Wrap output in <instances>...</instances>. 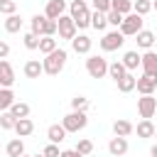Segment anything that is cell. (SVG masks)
I'll return each instance as SVG.
<instances>
[{
    "label": "cell",
    "mask_w": 157,
    "mask_h": 157,
    "mask_svg": "<svg viewBox=\"0 0 157 157\" xmlns=\"http://www.w3.org/2000/svg\"><path fill=\"white\" fill-rule=\"evenodd\" d=\"M66 59H69L66 49H59V47H56L54 52L44 54V59H42V69H44V74H49V76H59L61 69L66 66Z\"/></svg>",
    "instance_id": "6da1fadb"
},
{
    "label": "cell",
    "mask_w": 157,
    "mask_h": 157,
    "mask_svg": "<svg viewBox=\"0 0 157 157\" xmlns=\"http://www.w3.org/2000/svg\"><path fill=\"white\" fill-rule=\"evenodd\" d=\"M69 15L76 25V29H86L91 27V10H88V0H74L69 5Z\"/></svg>",
    "instance_id": "7a4b0ae2"
},
{
    "label": "cell",
    "mask_w": 157,
    "mask_h": 157,
    "mask_svg": "<svg viewBox=\"0 0 157 157\" xmlns=\"http://www.w3.org/2000/svg\"><path fill=\"white\" fill-rule=\"evenodd\" d=\"M29 32H34L37 37H54L56 34V20H49L44 15H34L29 20Z\"/></svg>",
    "instance_id": "3957f363"
},
{
    "label": "cell",
    "mask_w": 157,
    "mask_h": 157,
    "mask_svg": "<svg viewBox=\"0 0 157 157\" xmlns=\"http://www.w3.org/2000/svg\"><path fill=\"white\" fill-rule=\"evenodd\" d=\"M61 125L66 132H78L88 125V115H86V110H71L61 118Z\"/></svg>",
    "instance_id": "277c9868"
},
{
    "label": "cell",
    "mask_w": 157,
    "mask_h": 157,
    "mask_svg": "<svg viewBox=\"0 0 157 157\" xmlns=\"http://www.w3.org/2000/svg\"><path fill=\"white\" fill-rule=\"evenodd\" d=\"M142 15H137V12H128L125 17H123V22H120V32H123V37H135L140 29H142Z\"/></svg>",
    "instance_id": "5b68a950"
},
{
    "label": "cell",
    "mask_w": 157,
    "mask_h": 157,
    "mask_svg": "<svg viewBox=\"0 0 157 157\" xmlns=\"http://www.w3.org/2000/svg\"><path fill=\"white\" fill-rule=\"evenodd\" d=\"M86 71H88L91 78H103V76L108 74V61H105L101 54H91V56L86 59Z\"/></svg>",
    "instance_id": "8992f818"
},
{
    "label": "cell",
    "mask_w": 157,
    "mask_h": 157,
    "mask_svg": "<svg viewBox=\"0 0 157 157\" xmlns=\"http://www.w3.org/2000/svg\"><path fill=\"white\" fill-rule=\"evenodd\" d=\"M123 42H125V37H123V32H120V29L105 32V34L98 39V44H101V49H103V52H118V49L123 47Z\"/></svg>",
    "instance_id": "52a82bcc"
},
{
    "label": "cell",
    "mask_w": 157,
    "mask_h": 157,
    "mask_svg": "<svg viewBox=\"0 0 157 157\" xmlns=\"http://www.w3.org/2000/svg\"><path fill=\"white\" fill-rule=\"evenodd\" d=\"M56 32H59V39H74L76 37V25H74V20H71V15H61L59 20H56Z\"/></svg>",
    "instance_id": "ba28073f"
},
{
    "label": "cell",
    "mask_w": 157,
    "mask_h": 157,
    "mask_svg": "<svg viewBox=\"0 0 157 157\" xmlns=\"http://www.w3.org/2000/svg\"><path fill=\"white\" fill-rule=\"evenodd\" d=\"M140 66H142V74L157 76V54L152 49H147L145 54H140Z\"/></svg>",
    "instance_id": "9c48e42d"
},
{
    "label": "cell",
    "mask_w": 157,
    "mask_h": 157,
    "mask_svg": "<svg viewBox=\"0 0 157 157\" xmlns=\"http://www.w3.org/2000/svg\"><path fill=\"white\" fill-rule=\"evenodd\" d=\"M15 83V69L7 59H0V88H12Z\"/></svg>",
    "instance_id": "30bf717a"
},
{
    "label": "cell",
    "mask_w": 157,
    "mask_h": 157,
    "mask_svg": "<svg viewBox=\"0 0 157 157\" xmlns=\"http://www.w3.org/2000/svg\"><path fill=\"white\" fill-rule=\"evenodd\" d=\"M155 110H157V98H152V96L137 98V113H140V118H152Z\"/></svg>",
    "instance_id": "8fae6325"
},
{
    "label": "cell",
    "mask_w": 157,
    "mask_h": 157,
    "mask_svg": "<svg viewBox=\"0 0 157 157\" xmlns=\"http://www.w3.org/2000/svg\"><path fill=\"white\" fill-rule=\"evenodd\" d=\"M135 88H137V93H142V96H152L155 88H157V76H147V74H142V76L135 81Z\"/></svg>",
    "instance_id": "7c38bea8"
},
{
    "label": "cell",
    "mask_w": 157,
    "mask_h": 157,
    "mask_svg": "<svg viewBox=\"0 0 157 157\" xmlns=\"http://www.w3.org/2000/svg\"><path fill=\"white\" fill-rule=\"evenodd\" d=\"M64 12H66V0H47V5H44V17L59 20Z\"/></svg>",
    "instance_id": "4fadbf2b"
},
{
    "label": "cell",
    "mask_w": 157,
    "mask_h": 157,
    "mask_svg": "<svg viewBox=\"0 0 157 157\" xmlns=\"http://www.w3.org/2000/svg\"><path fill=\"white\" fill-rule=\"evenodd\" d=\"M91 47H93V39H91L88 34H78V32H76V37L71 39V49H74L76 54H88Z\"/></svg>",
    "instance_id": "5bb4252c"
},
{
    "label": "cell",
    "mask_w": 157,
    "mask_h": 157,
    "mask_svg": "<svg viewBox=\"0 0 157 157\" xmlns=\"http://www.w3.org/2000/svg\"><path fill=\"white\" fill-rule=\"evenodd\" d=\"M108 152H110L113 157H123V155L128 152V137H120V135L110 137V142H108Z\"/></svg>",
    "instance_id": "9a60e30c"
},
{
    "label": "cell",
    "mask_w": 157,
    "mask_h": 157,
    "mask_svg": "<svg viewBox=\"0 0 157 157\" xmlns=\"http://www.w3.org/2000/svg\"><path fill=\"white\" fill-rule=\"evenodd\" d=\"M25 76L27 78H39L42 74H44V69H42V61L39 59H29V61H25Z\"/></svg>",
    "instance_id": "2e32d148"
},
{
    "label": "cell",
    "mask_w": 157,
    "mask_h": 157,
    "mask_svg": "<svg viewBox=\"0 0 157 157\" xmlns=\"http://www.w3.org/2000/svg\"><path fill=\"white\" fill-rule=\"evenodd\" d=\"M12 130L17 132V137H27V135L34 132V123H32L29 118H17V123H15Z\"/></svg>",
    "instance_id": "e0dca14e"
},
{
    "label": "cell",
    "mask_w": 157,
    "mask_h": 157,
    "mask_svg": "<svg viewBox=\"0 0 157 157\" xmlns=\"http://www.w3.org/2000/svg\"><path fill=\"white\" fill-rule=\"evenodd\" d=\"M132 132H137V137H155V125H152L150 118H142V120L132 128Z\"/></svg>",
    "instance_id": "ac0fdd59"
},
{
    "label": "cell",
    "mask_w": 157,
    "mask_h": 157,
    "mask_svg": "<svg viewBox=\"0 0 157 157\" xmlns=\"http://www.w3.org/2000/svg\"><path fill=\"white\" fill-rule=\"evenodd\" d=\"M135 37H137L135 42H137V47H140V49H145V52H147V49H152V44H155V32H150V29H140Z\"/></svg>",
    "instance_id": "d6986e66"
},
{
    "label": "cell",
    "mask_w": 157,
    "mask_h": 157,
    "mask_svg": "<svg viewBox=\"0 0 157 157\" xmlns=\"http://www.w3.org/2000/svg\"><path fill=\"white\" fill-rule=\"evenodd\" d=\"M47 137H49V142H54V145L64 142V140H66V130H64V125H49V128H47Z\"/></svg>",
    "instance_id": "ffe728a7"
},
{
    "label": "cell",
    "mask_w": 157,
    "mask_h": 157,
    "mask_svg": "<svg viewBox=\"0 0 157 157\" xmlns=\"http://www.w3.org/2000/svg\"><path fill=\"white\" fill-rule=\"evenodd\" d=\"M120 61H123V66H125L128 71H135V69L140 66V54H137L135 49H130V52H125V54H123V59H120Z\"/></svg>",
    "instance_id": "44dd1931"
},
{
    "label": "cell",
    "mask_w": 157,
    "mask_h": 157,
    "mask_svg": "<svg viewBox=\"0 0 157 157\" xmlns=\"http://www.w3.org/2000/svg\"><path fill=\"white\" fill-rule=\"evenodd\" d=\"M135 81H137V76H132V74L128 71V74H125L120 81H115V83H118V91H120V93H130V91H135Z\"/></svg>",
    "instance_id": "7402d4cb"
},
{
    "label": "cell",
    "mask_w": 157,
    "mask_h": 157,
    "mask_svg": "<svg viewBox=\"0 0 157 157\" xmlns=\"http://www.w3.org/2000/svg\"><path fill=\"white\" fill-rule=\"evenodd\" d=\"M132 128H135V125H132L130 120H115V123H113V132L120 135V137H130V135H132Z\"/></svg>",
    "instance_id": "603a6c76"
},
{
    "label": "cell",
    "mask_w": 157,
    "mask_h": 157,
    "mask_svg": "<svg viewBox=\"0 0 157 157\" xmlns=\"http://www.w3.org/2000/svg\"><path fill=\"white\" fill-rule=\"evenodd\" d=\"M91 27H93V29H98V32H103V29L108 27L105 12H98V10H93V12H91Z\"/></svg>",
    "instance_id": "cb8c5ba5"
},
{
    "label": "cell",
    "mask_w": 157,
    "mask_h": 157,
    "mask_svg": "<svg viewBox=\"0 0 157 157\" xmlns=\"http://www.w3.org/2000/svg\"><path fill=\"white\" fill-rule=\"evenodd\" d=\"M125 74H128V69L123 66V61H113V64H108V76H110L113 81H120Z\"/></svg>",
    "instance_id": "d4e9b609"
},
{
    "label": "cell",
    "mask_w": 157,
    "mask_h": 157,
    "mask_svg": "<svg viewBox=\"0 0 157 157\" xmlns=\"http://www.w3.org/2000/svg\"><path fill=\"white\" fill-rule=\"evenodd\" d=\"M5 150H7V155H10V157H20V155H25V142H22V137L10 140Z\"/></svg>",
    "instance_id": "484cf974"
},
{
    "label": "cell",
    "mask_w": 157,
    "mask_h": 157,
    "mask_svg": "<svg viewBox=\"0 0 157 157\" xmlns=\"http://www.w3.org/2000/svg\"><path fill=\"white\" fill-rule=\"evenodd\" d=\"M12 103H15V93H12V88H0V113H2V110H10Z\"/></svg>",
    "instance_id": "4316f807"
},
{
    "label": "cell",
    "mask_w": 157,
    "mask_h": 157,
    "mask_svg": "<svg viewBox=\"0 0 157 157\" xmlns=\"http://www.w3.org/2000/svg\"><path fill=\"white\" fill-rule=\"evenodd\" d=\"M22 29V20H20V15L15 12V15H7V20H5V32H10V34H15V32H20Z\"/></svg>",
    "instance_id": "83f0119b"
},
{
    "label": "cell",
    "mask_w": 157,
    "mask_h": 157,
    "mask_svg": "<svg viewBox=\"0 0 157 157\" xmlns=\"http://www.w3.org/2000/svg\"><path fill=\"white\" fill-rule=\"evenodd\" d=\"M10 113H12L15 118H29V105L22 103V101H15V103L10 105Z\"/></svg>",
    "instance_id": "f1b7e54d"
},
{
    "label": "cell",
    "mask_w": 157,
    "mask_h": 157,
    "mask_svg": "<svg viewBox=\"0 0 157 157\" xmlns=\"http://www.w3.org/2000/svg\"><path fill=\"white\" fill-rule=\"evenodd\" d=\"M110 10L128 15V12H132V0H110Z\"/></svg>",
    "instance_id": "f546056e"
},
{
    "label": "cell",
    "mask_w": 157,
    "mask_h": 157,
    "mask_svg": "<svg viewBox=\"0 0 157 157\" xmlns=\"http://www.w3.org/2000/svg\"><path fill=\"white\" fill-rule=\"evenodd\" d=\"M56 47H59V44H56L54 37H39V47H37V49H39L42 54H49V52H54Z\"/></svg>",
    "instance_id": "4dcf8cb0"
},
{
    "label": "cell",
    "mask_w": 157,
    "mask_h": 157,
    "mask_svg": "<svg viewBox=\"0 0 157 157\" xmlns=\"http://www.w3.org/2000/svg\"><path fill=\"white\" fill-rule=\"evenodd\" d=\"M15 123H17V118H15L10 110H2V113H0V128H2V130H12Z\"/></svg>",
    "instance_id": "1f68e13d"
},
{
    "label": "cell",
    "mask_w": 157,
    "mask_h": 157,
    "mask_svg": "<svg viewBox=\"0 0 157 157\" xmlns=\"http://www.w3.org/2000/svg\"><path fill=\"white\" fill-rule=\"evenodd\" d=\"M74 150H76L81 157H86V155H91V152H93V142H91L88 137H81V140L76 142V147H74Z\"/></svg>",
    "instance_id": "d6a6232c"
},
{
    "label": "cell",
    "mask_w": 157,
    "mask_h": 157,
    "mask_svg": "<svg viewBox=\"0 0 157 157\" xmlns=\"http://www.w3.org/2000/svg\"><path fill=\"white\" fill-rule=\"evenodd\" d=\"M150 10H152V0H135V2H132V12H137V15H142V17H145Z\"/></svg>",
    "instance_id": "836d02e7"
},
{
    "label": "cell",
    "mask_w": 157,
    "mask_h": 157,
    "mask_svg": "<svg viewBox=\"0 0 157 157\" xmlns=\"http://www.w3.org/2000/svg\"><path fill=\"white\" fill-rule=\"evenodd\" d=\"M123 17H125V15H120V12H115V10H108V12H105V20H108V25H110V27H115V29L120 27Z\"/></svg>",
    "instance_id": "e575fe53"
},
{
    "label": "cell",
    "mask_w": 157,
    "mask_h": 157,
    "mask_svg": "<svg viewBox=\"0 0 157 157\" xmlns=\"http://www.w3.org/2000/svg\"><path fill=\"white\" fill-rule=\"evenodd\" d=\"M22 42H25V47H27V49H29V52H32V49H37V47H39V37H37V34H34V32H27V34H25V37H22Z\"/></svg>",
    "instance_id": "d590c367"
},
{
    "label": "cell",
    "mask_w": 157,
    "mask_h": 157,
    "mask_svg": "<svg viewBox=\"0 0 157 157\" xmlns=\"http://www.w3.org/2000/svg\"><path fill=\"white\" fill-rule=\"evenodd\" d=\"M71 108L74 110H88V98L86 96H74L71 98Z\"/></svg>",
    "instance_id": "8d00e7d4"
},
{
    "label": "cell",
    "mask_w": 157,
    "mask_h": 157,
    "mask_svg": "<svg viewBox=\"0 0 157 157\" xmlns=\"http://www.w3.org/2000/svg\"><path fill=\"white\" fill-rule=\"evenodd\" d=\"M0 12L2 15H15L17 12V2L15 0H0Z\"/></svg>",
    "instance_id": "74e56055"
},
{
    "label": "cell",
    "mask_w": 157,
    "mask_h": 157,
    "mask_svg": "<svg viewBox=\"0 0 157 157\" xmlns=\"http://www.w3.org/2000/svg\"><path fill=\"white\" fill-rule=\"evenodd\" d=\"M42 155L44 157H59L61 155V150H59V145H54V142H49L44 150H42Z\"/></svg>",
    "instance_id": "f35d334b"
},
{
    "label": "cell",
    "mask_w": 157,
    "mask_h": 157,
    "mask_svg": "<svg viewBox=\"0 0 157 157\" xmlns=\"http://www.w3.org/2000/svg\"><path fill=\"white\" fill-rule=\"evenodd\" d=\"M93 10H98V12H108V10H110V0H93Z\"/></svg>",
    "instance_id": "ab89813d"
},
{
    "label": "cell",
    "mask_w": 157,
    "mask_h": 157,
    "mask_svg": "<svg viewBox=\"0 0 157 157\" xmlns=\"http://www.w3.org/2000/svg\"><path fill=\"white\" fill-rule=\"evenodd\" d=\"M7 54H10V44L0 42V59H7Z\"/></svg>",
    "instance_id": "60d3db41"
},
{
    "label": "cell",
    "mask_w": 157,
    "mask_h": 157,
    "mask_svg": "<svg viewBox=\"0 0 157 157\" xmlns=\"http://www.w3.org/2000/svg\"><path fill=\"white\" fill-rule=\"evenodd\" d=\"M59 157H81V155H78L76 150H61V155H59Z\"/></svg>",
    "instance_id": "b9f144b4"
},
{
    "label": "cell",
    "mask_w": 157,
    "mask_h": 157,
    "mask_svg": "<svg viewBox=\"0 0 157 157\" xmlns=\"http://www.w3.org/2000/svg\"><path fill=\"white\" fill-rule=\"evenodd\" d=\"M150 155H152V157H157V145H152V150H150Z\"/></svg>",
    "instance_id": "7bdbcfd3"
},
{
    "label": "cell",
    "mask_w": 157,
    "mask_h": 157,
    "mask_svg": "<svg viewBox=\"0 0 157 157\" xmlns=\"http://www.w3.org/2000/svg\"><path fill=\"white\" fill-rule=\"evenodd\" d=\"M152 10H157V0H152Z\"/></svg>",
    "instance_id": "ee69618b"
},
{
    "label": "cell",
    "mask_w": 157,
    "mask_h": 157,
    "mask_svg": "<svg viewBox=\"0 0 157 157\" xmlns=\"http://www.w3.org/2000/svg\"><path fill=\"white\" fill-rule=\"evenodd\" d=\"M32 157H44V155H42V152H39V155H32Z\"/></svg>",
    "instance_id": "f6af8a7d"
},
{
    "label": "cell",
    "mask_w": 157,
    "mask_h": 157,
    "mask_svg": "<svg viewBox=\"0 0 157 157\" xmlns=\"http://www.w3.org/2000/svg\"><path fill=\"white\" fill-rule=\"evenodd\" d=\"M155 42H157V32H155Z\"/></svg>",
    "instance_id": "bcb514c9"
},
{
    "label": "cell",
    "mask_w": 157,
    "mask_h": 157,
    "mask_svg": "<svg viewBox=\"0 0 157 157\" xmlns=\"http://www.w3.org/2000/svg\"><path fill=\"white\" fill-rule=\"evenodd\" d=\"M155 137H157V128H155Z\"/></svg>",
    "instance_id": "7dc6e473"
},
{
    "label": "cell",
    "mask_w": 157,
    "mask_h": 157,
    "mask_svg": "<svg viewBox=\"0 0 157 157\" xmlns=\"http://www.w3.org/2000/svg\"><path fill=\"white\" fill-rule=\"evenodd\" d=\"M20 157H29V155H20Z\"/></svg>",
    "instance_id": "c3c4849f"
},
{
    "label": "cell",
    "mask_w": 157,
    "mask_h": 157,
    "mask_svg": "<svg viewBox=\"0 0 157 157\" xmlns=\"http://www.w3.org/2000/svg\"><path fill=\"white\" fill-rule=\"evenodd\" d=\"M155 113H157V110H155Z\"/></svg>",
    "instance_id": "681fc988"
}]
</instances>
